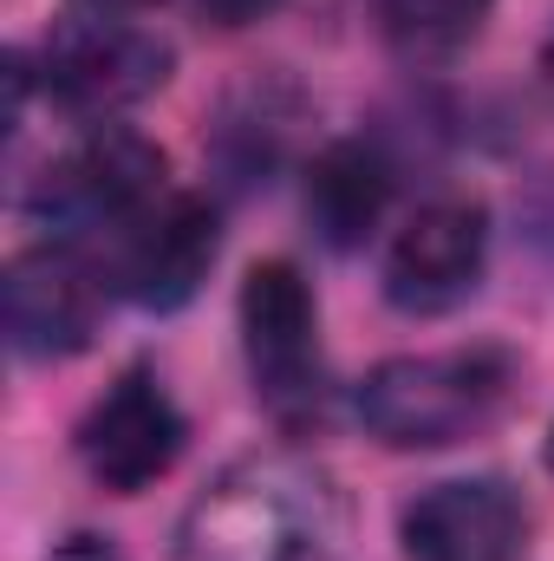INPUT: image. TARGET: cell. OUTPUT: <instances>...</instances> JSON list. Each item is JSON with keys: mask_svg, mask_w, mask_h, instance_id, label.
<instances>
[{"mask_svg": "<svg viewBox=\"0 0 554 561\" xmlns=\"http://www.w3.org/2000/svg\"><path fill=\"white\" fill-rule=\"evenodd\" d=\"M339 536V496L326 470L300 457L229 463L183 516L176 561H320Z\"/></svg>", "mask_w": 554, "mask_h": 561, "instance_id": "obj_1", "label": "cell"}, {"mask_svg": "<svg viewBox=\"0 0 554 561\" xmlns=\"http://www.w3.org/2000/svg\"><path fill=\"white\" fill-rule=\"evenodd\" d=\"M509 353L463 346V353H405L366 373L359 419L392 450H443L503 412L509 399Z\"/></svg>", "mask_w": 554, "mask_h": 561, "instance_id": "obj_2", "label": "cell"}, {"mask_svg": "<svg viewBox=\"0 0 554 561\" xmlns=\"http://www.w3.org/2000/svg\"><path fill=\"white\" fill-rule=\"evenodd\" d=\"M170 163L163 150L125 125H99L92 138H79L59 163H46V176L33 183L26 209L33 222L53 229V242H92V236H125L143 222L163 196H170Z\"/></svg>", "mask_w": 554, "mask_h": 561, "instance_id": "obj_3", "label": "cell"}, {"mask_svg": "<svg viewBox=\"0 0 554 561\" xmlns=\"http://www.w3.org/2000/svg\"><path fill=\"white\" fill-rule=\"evenodd\" d=\"M242 346L255 392L280 424H307L320 412V307L293 262H255L242 280Z\"/></svg>", "mask_w": 554, "mask_h": 561, "instance_id": "obj_4", "label": "cell"}, {"mask_svg": "<svg viewBox=\"0 0 554 561\" xmlns=\"http://www.w3.org/2000/svg\"><path fill=\"white\" fill-rule=\"evenodd\" d=\"M163 79H170V46L157 33L131 26V20L85 13V20H66L46 39V92L79 118L131 112Z\"/></svg>", "mask_w": 554, "mask_h": 561, "instance_id": "obj_5", "label": "cell"}, {"mask_svg": "<svg viewBox=\"0 0 554 561\" xmlns=\"http://www.w3.org/2000/svg\"><path fill=\"white\" fill-rule=\"evenodd\" d=\"M176 457H183V412L150 366H125L105 386V399L79 419V463L112 496L150 490L157 477H170Z\"/></svg>", "mask_w": 554, "mask_h": 561, "instance_id": "obj_6", "label": "cell"}, {"mask_svg": "<svg viewBox=\"0 0 554 561\" xmlns=\"http://www.w3.org/2000/svg\"><path fill=\"white\" fill-rule=\"evenodd\" d=\"M0 307H7V346L20 359H66L92 340L105 280L85 262V249L53 242V249H26L7 262Z\"/></svg>", "mask_w": 554, "mask_h": 561, "instance_id": "obj_7", "label": "cell"}, {"mask_svg": "<svg viewBox=\"0 0 554 561\" xmlns=\"http://www.w3.org/2000/svg\"><path fill=\"white\" fill-rule=\"evenodd\" d=\"M489 255V216L470 196L424 203L385 249V294L405 313H443L476 294Z\"/></svg>", "mask_w": 554, "mask_h": 561, "instance_id": "obj_8", "label": "cell"}, {"mask_svg": "<svg viewBox=\"0 0 554 561\" xmlns=\"http://www.w3.org/2000/svg\"><path fill=\"white\" fill-rule=\"evenodd\" d=\"M405 556L412 561H522L529 549V510L509 483L496 477H463L424 490L405 523Z\"/></svg>", "mask_w": 554, "mask_h": 561, "instance_id": "obj_9", "label": "cell"}, {"mask_svg": "<svg viewBox=\"0 0 554 561\" xmlns=\"http://www.w3.org/2000/svg\"><path fill=\"white\" fill-rule=\"evenodd\" d=\"M216 249H222V229H216V209L203 196H163L143 222H131L118 236V262L112 275L118 287L138 300V307H183L209 268H216Z\"/></svg>", "mask_w": 554, "mask_h": 561, "instance_id": "obj_10", "label": "cell"}, {"mask_svg": "<svg viewBox=\"0 0 554 561\" xmlns=\"http://www.w3.org/2000/svg\"><path fill=\"white\" fill-rule=\"evenodd\" d=\"M392 203V163L359 138L326 144L307 170V222L326 249H359Z\"/></svg>", "mask_w": 554, "mask_h": 561, "instance_id": "obj_11", "label": "cell"}, {"mask_svg": "<svg viewBox=\"0 0 554 561\" xmlns=\"http://www.w3.org/2000/svg\"><path fill=\"white\" fill-rule=\"evenodd\" d=\"M489 20V0H379V26L405 59H450Z\"/></svg>", "mask_w": 554, "mask_h": 561, "instance_id": "obj_12", "label": "cell"}, {"mask_svg": "<svg viewBox=\"0 0 554 561\" xmlns=\"http://www.w3.org/2000/svg\"><path fill=\"white\" fill-rule=\"evenodd\" d=\"M53 561H118V556H112V542H105V536H72Z\"/></svg>", "mask_w": 554, "mask_h": 561, "instance_id": "obj_13", "label": "cell"}, {"mask_svg": "<svg viewBox=\"0 0 554 561\" xmlns=\"http://www.w3.org/2000/svg\"><path fill=\"white\" fill-rule=\"evenodd\" d=\"M72 7H85V13H138V7H157V0H72Z\"/></svg>", "mask_w": 554, "mask_h": 561, "instance_id": "obj_14", "label": "cell"}, {"mask_svg": "<svg viewBox=\"0 0 554 561\" xmlns=\"http://www.w3.org/2000/svg\"><path fill=\"white\" fill-rule=\"evenodd\" d=\"M542 72H549V85H554V46H549V53H542Z\"/></svg>", "mask_w": 554, "mask_h": 561, "instance_id": "obj_15", "label": "cell"}, {"mask_svg": "<svg viewBox=\"0 0 554 561\" xmlns=\"http://www.w3.org/2000/svg\"><path fill=\"white\" fill-rule=\"evenodd\" d=\"M549 470H554V431H549Z\"/></svg>", "mask_w": 554, "mask_h": 561, "instance_id": "obj_16", "label": "cell"}]
</instances>
